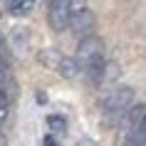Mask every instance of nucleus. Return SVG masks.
<instances>
[{
	"instance_id": "9d476101",
	"label": "nucleus",
	"mask_w": 146,
	"mask_h": 146,
	"mask_svg": "<svg viewBox=\"0 0 146 146\" xmlns=\"http://www.w3.org/2000/svg\"><path fill=\"white\" fill-rule=\"evenodd\" d=\"M42 146H57V141H54L52 136H45L42 139Z\"/></svg>"
},
{
	"instance_id": "20e7f679",
	"label": "nucleus",
	"mask_w": 146,
	"mask_h": 146,
	"mask_svg": "<svg viewBox=\"0 0 146 146\" xmlns=\"http://www.w3.org/2000/svg\"><path fill=\"white\" fill-rule=\"evenodd\" d=\"M60 74L62 77H67V79H72V77H77V72H82V67H79V62H77V57H62V62H60Z\"/></svg>"
},
{
	"instance_id": "7ed1b4c3",
	"label": "nucleus",
	"mask_w": 146,
	"mask_h": 146,
	"mask_svg": "<svg viewBox=\"0 0 146 146\" xmlns=\"http://www.w3.org/2000/svg\"><path fill=\"white\" fill-rule=\"evenodd\" d=\"M69 17H72V3H67V0H52L47 5V20H50L52 30L62 32L69 25Z\"/></svg>"
},
{
	"instance_id": "0eeeda50",
	"label": "nucleus",
	"mask_w": 146,
	"mask_h": 146,
	"mask_svg": "<svg viewBox=\"0 0 146 146\" xmlns=\"http://www.w3.org/2000/svg\"><path fill=\"white\" fill-rule=\"evenodd\" d=\"M126 146H146V116L141 121V126H139V131L126 141Z\"/></svg>"
},
{
	"instance_id": "423d86ee",
	"label": "nucleus",
	"mask_w": 146,
	"mask_h": 146,
	"mask_svg": "<svg viewBox=\"0 0 146 146\" xmlns=\"http://www.w3.org/2000/svg\"><path fill=\"white\" fill-rule=\"evenodd\" d=\"M40 62H42V64H47V67H60L62 57L54 52V50H42V52H40Z\"/></svg>"
},
{
	"instance_id": "39448f33",
	"label": "nucleus",
	"mask_w": 146,
	"mask_h": 146,
	"mask_svg": "<svg viewBox=\"0 0 146 146\" xmlns=\"http://www.w3.org/2000/svg\"><path fill=\"white\" fill-rule=\"evenodd\" d=\"M3 8L8 10L10 15H27V13L32 10V3L30 0H8Z\"/></svg>"
},
{
	"instance_id": "ddd939ff",
	"label": "nucleus",
	"mask_w": 146,
	"mask_h": 146,
	"mask_svg": "<svg viewBox=\"0 0 146 146\" xmlns=\"http://www.w3.org/2000/svg\"><path fill=\"white\" fill-rule=\"evenodd\" d=\"M0 54H3V57H5V52H3V35H0Z\"/></svg>"
},
{
	"instance_id": "6e6552de",
	"label": "nucleus",
	"mask_w": 146,
	"mask_h": 146,
	"mask_svg": "<svg viewBox=\"0 0 146 146\" xmlns=\"http://www.w3.org/2000/svg\"><path fill=\"white\" fill-rule=\"evenodd\" d=\"M47 126H50L54 134H62V131H67V121H64L62 116H47Z\"/></svg>"
},
{
	"instance_id": "9b49d317",
	"label": "nucleus",
	"mask_w": 146,
	"mask_h": 146,
	"mask_svg": "<svg viewBox=\"0 0 146 146\" xmlns=\"http://www.w3.org/2000/svg\"><path fill=\"white\" fill-rule=\"evenodd\" d=\"M77 146H94V141H87V139H84V141H79Z\"/></svg>"
},
{
	"instance_id": "f03ea898",
	"label": "nucleus",
	"mask_w": 146,
	"mask_h": 146,
	"mask_svg": "<svg viewBox=\"0 0 146 146\" xmlns=\"http://www.w3.org/2000/svg\"><path fill=\"white\" fill-rule=\"evenodd\" d=\"M69 27L79 37H92L94 32V13L84 5H72V17H69Z\"/></svg>"
},
{
	"instance_id": "f257e3e1",
	"label": "nucleus",
	"mask_w": 146,
	"mask_h": 146,
	"mask_svg": "<svg viewBox=\"0 0 146 146\" xmlns=\"http://www.w3.org/2000/svg\"><path fill=\"white\" fill-rule=\"evenodd\" d=\"M131 102H134V89L131 87H116L104 97L102 107L107 114H124V111H129Z\"/></svg>"
},
{
	"instance_id": "1a4fd4ad",
	"label": "nucleus",
	"mask_w": 146,
	"mask_h": 146,
	"mask_svg": "<svg viewBox=\"0 0 146 146\" xmlns=\"http://www.w3.org/2000/svg\"><path fill=\"white\" fill-rule=\"evenodd\" d=\"M8 116V94L0 89V121Z\"/></svg>"
},
{
	"instance_id": "f8f14e48",
	"label": "nucleus",
	"mask_w": 146,
	"mask_h": 146,
	"mask_svg": "<svg viewBox=\"0 0 146 146\" xmlns=\"http://www.w3.org/2000/svg\"><path fill=\"white\" fill-rule=\"evenodd\" d=\"M0 146H8V141H5V136H3V131H0Z\"/></svg>"
}]
</instances>
